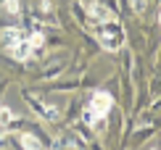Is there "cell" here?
Returning <instances> with one entry per match:
<instances>
[{
  "label": "cell",
  "instance_id": "277c9868",
  "mask_svg": "<svg viewBox=\"0 0 161 150\" xmlns=\"http://www.w3.org/2000/svg\"><path fill=\"white\" fill-rule=\"evenodd\" d=\"M85 8H87V13H90L92 19H98V21H106V19H111V13L106 11V8H103L100 3H87Z\"/></svg>",
  "mask_w": 161,
  "mask_h": 150
},
{
  "label": "cell",
  "instance_id": "9c48e42d",
  "mask_svg": "<svg viewBox=\"0 0 161 150\" xmlns=\"http://www.w3.org/2000/svg\"><path fill=\"white\" fill-rule=\"evenodd\" d=\"M5 11H8V13H13V16H16V13L21 11V8H19V0H5Z\"/></svg>",
  "mask_w": 161,
  "mask_h": 150
},
{
  "label": "cell",
  "instance_id": "30bf717a",
  "mask_svg": "<svg viewBox=\"0 0 161 150\" xmlns=\"http://www.w3.org/2000/svg\"><path fill=\"white\" fill-rule=\"evenodd\" d=\"M130 5H132V11H135V13H143L145 11V0H130Z\"/></svg>",
  "mask_w": 161,
  "mask_h": 150
},
{
  "label": "cell",
  "instance_id": "8992f818",
  "mask_svg": "<svg viewBox=\"0 0 161 150\" xmlns=\"http://www.w3.org/2000/svg\"><path fill=\"white\" fill-rule=\"evenodd\" d=\"M19 140H21L24 147H40V145H42V142H40L37 137H32L29 132H21V137H19Z\"/></svg>",
  "mask_w": 161,
  "mask_h": 150
},
{
  "label": "cell",
  "instance_id": "3957f363",
  "mask_svg": "<svg viewBox=\"0 0 161 150\" xmlns=\"http://www.w3.org/2000/svg\"><path fill=\"white\" fill-rule=\"evenodd\" d=\"M111 105H114L111 95H108V92H103V90H98L95 95H92L90 105L85 108V121H87L90 126H98L100 121L106 119V113L111 111Z\"/></svg>",
  "mask_w": 161,
  "mask_h": 150
},
{
  "label": "cell",
  "instance_id": "7a4b0ae2",
  "mask_svg": "<svg viewBox=\"0 0 161 150\" xmlns=\"http://www.w3.org/2000/svg\"><path fill=\"white\" fill-rule=\"evenodd\" d=\"M95 37L100 47H106V50H119V47L124 45V29L119 21H114V19H106V21H98L95 26Z\"/></svg>",
  "mask_w": 161,
  "mask_h": 150
},
{
  "label": "cell",
  "instance_id": "5b68a950",
  "mask_svg": "<svg viewBox=\"0 0 161 150\" xmlns=\"http://www.w3.org/2000/svg\"><path fill=\"white\" fill-rule=\"evenodd\" d=\"M32 105L42 111L40 116H42L45 121H58V116H61V113H58V108H53V105H42V103H37V100H32Z\"/></svg>",
  "mask_w": 161,
  "mask_h": 150
},
{
  "label": "cell",
  "instance_id": "6da1fadb",
  "mask_svg": "<svg viewBox=\"0 0 161 150\" xmlns=\"http://www.w3.org/2000/svg\"><path fill=\"white\" fill-rule=\"evenodd\" d=\"M3 42H5V53L11 58H16V61H29L32 53H35L32 45H29V40H26V35L21 29H16V26H11V29L3 32Z\"/></svg>",
  "mask_w": 161,
  "mask_h": 150
},
{
  "label": "cell",
  "instance_id": "ba28073f",
  "mask_svg": "<svg viewBox=\"0 0 161 150\" xmlns=\"http://www.w3.org/2000/svg\"><path fill=\"white\" fill-rule=\"evenodd\" d=\"M13 119H16V116H13V111H11V108H5V105L0 108V124H3V126H8Z\"/></svg>",
  "mask_w": 161,
  "mask_h": 150
},
{
  "label": "cell",
  "instance_id": "52a82bcc",
  "mask_svg": "<svg viewBox=\"0 0 161 150\" xmlns=\"http://www.w3.org/2000/svg\"><path fill=\"white\" fill-rule=\"evenodd\" d=\"M26 40H29V45H32V50H37V47H42V42H45V37H42V32H32V35H26Z\"/></svg>",
  "mask_w": 161,
  "mask_h": 150
}]
</instances>
